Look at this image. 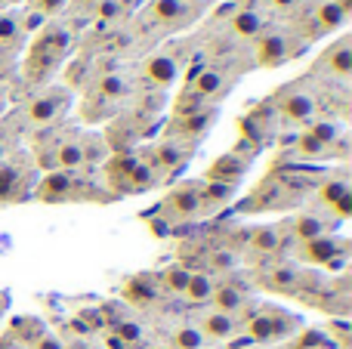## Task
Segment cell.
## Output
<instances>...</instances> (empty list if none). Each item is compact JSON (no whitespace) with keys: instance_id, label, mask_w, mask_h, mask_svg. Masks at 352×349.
Returning a JSON list of instances; mask_svg holds the SVG:
<instances>
[{"instance_id":"cell-23","label":"cell","mask_w":352,"mask_h":349,"mask_svg":"<svg viewBox=\"0 0 352 349\" xmlns=\"http://www.w3.org/2000/svg\"><path fill=\"white\" fill-rule=\"evenodd\" d=\"M248 303V297H244L241 288H235V284H217L213 288V297H210V306L219 309V313H229L235 315L238 309Z\"/></svg>"},{"instance_id":"cell-20","label":"cell","mask_w":352,"mask_h":349,"mask_svg":"<svg viewBox=\"0 0 352 349\" xmlns=\"http://www.w3.org/2000/svg\"><path fill=\"white\" fill-rule=\"evenodd\" d=\"M229 31L238 41H256L263 34V16L256 10H238L229 19Z\"/></svg>"},{"instance_id":"cell-33","label":"cell","mask_w":352,"mask_h":349,"mask_svg":"<svg viewBox=\"0 0 352 349\" xmlns=\"http://www.w3.org/2000/svg\"><path fill=\"white\" fill-rule=\"evenodd\" d=\"M12 334H16V337L28 346V344H34V340L43 334V325H41V319H16V322H12Z\"/></svg>"},{"instance_id":"cell-5","label":"cell","mask_w":352,"mask_h":349,"mask_svg":"<svg viewBox=\"0 0 352 349\" xmlns=\"http://www.w3.org/2000/svg\"><path fill=\"white\" fill-rule=\"evenodd\" d=\"M25 195H31V170L25 167V161L6 158L0 164V204L22 201Z\"/></svg>"},{"instance_id":"cell-13","label":"cell","mask_w":352,"mask_h":349,"mask_svg":"<svg viewBox=\"0 0 352 349\" xmlns=\"http://www.w3.org/2000/svg\"><path fill=\"white\" fill-rule=\"evenodd\" d=\"M291 59V43L285 34H260L256 37V62L263 68H278Z\"/></svg>"},{"instance_id":"cell-32","label":"cell","mask_w":352,"mask_h":349,"mask_svg":"<svg viewBox=\"0 0 352 349\" xmlns=\"http://www.w3.org/2000/svg\"><path fill=\"white\" fill-rule=\"evenodd\" d=\"M309 136H316L322 146H334L337 139H340V127H337L334 121H309V130H306Z\"/></svg>"},{"instance_id":"cell-18","label":"cell","mask_w":352,"mask_h":349,"mask_svg":"<svg viewBox=\"0 0 352 349\" xmlns=\"http://www.w3.org/2000/svg\"><path fill=\"white\" fill-rule=\"evenodd\" d=\"M322 65L328 68V74H334V78H343V80L349 78L352 74V43H349V37H340L334 47L324 49Z\"/></svg>"},{"instance_id":"cell-40","label":"cell","mask_w":352,"mask_h":349,"mask_svg":"<svg viewBox=\"0 0 352 349\" xmlns=\"http://www.w3.org/2000/svg\"><path fill=\"white\" fill-rule=\"evenodd\" d=\"M269 3H272V10H294L297 0H269Z\"/></svg>"},{"instance_id":"cell-31","label":"cell","mask_w":352,"mask_h":349,"mask_svg":"<svg viewBox=\"0 0 352 349\" xmlns=\"http://www.w3.org/2000/svg\"><path fill=\"white\" fill-rule=\"evenodd\" d=\"M19 34H22V19H19V12H12V10L0 12V47L16 43Z\"/></svg>"},{"instance_id":"cell-1","label":"cell","mask_w":352,"mask_h":349,"mask_svg":"<svg viewBox=\"0 0 352 349\" xmlns=\"http://www.w3.org/2000/svg\"><path fill=\"white\" fill-rule=\"evenodd\" d=\"M72 49V34L59 25H50L31 41L28 53H25V80L28 84H43L56 74V68L62 65V59Z\"/></svg>"},{"instance_id":"cell-35","label":"cell","mask_w":352,"mask_h":349,"mask_svg":"<svg viewBox=\"0 0 352 349\" xmlns=\"http://www.w3.org/2000/svg\"><path fill=\"white\" fill-rule=\"evenodd\" d=\"M297 155L300 158H324V155H328V146H322V142L309 133H300L297 136Z\"/></svg>"},{"instance_id":"cell-41","label":"cell","mask_w":352,"mask_h":349,"mask_svg":"<svg viewBox=\"0 0 352 349\" xmlns=\"http://www.w3.org/2000/svg\"><path fill=\"white\" fill-rule=\"evenodd\" d=\"M6 306H10V294H6V291H0V315L6 313Z\"/></svg>"},{"instance_id":"cell-45","label":"cell","mask_w":352,"mask_h":349,"mask_svg":"<svg viewBox=\"0 0 352 349\" xmlns=\"http://www.w3.org/2000/svg\"><path fill=\"white\" fill-rule=\"evenodd\" d=\"M0 71H3V56H0Z\"/></svg>"},{"instance_id":"cell-2","label":"cell","mask_w":352,"mask_h":349,"mask_svg":"<svg viewBox=\"0 0 352 349\" xmlns=\"http://www.w3.org/2000/svg\"><path fill=\"white\" fill-rule=\"evenodd\" d=\"M297 328H300L297 315L285 313V309H275V306H263L260 313L244 325V334H248L256 346H263V344H275V340H287Z\"/></svg>"},{"instance_id":"cell-39","label":"cell","mask_w":352,"mask_h":349,"mask_svg":"<svg viewBox=\"0 0 352 349\" xmlns=\"http://www.w3.org/2000/svg\"><path fill=\"white\" fill-rule=\"evenodd\" d=\"M121 16V3L118 0H102L99 3V19H105V22H111V19Z\"/></svg>"},{"instance_id":"cell-14","label":"cell","mask_w":352,"mask_h":349,"mask_svg":"<svg viewBox=\"0 0 352 349\" xmlns=\"http://www.w3.org/2000/svg\"><path fill=\"white\" fill-rule=\"evenodd\" d=\"M195 16L188 0H152L148 3V19L158 25H188Z\"/></svg>"},{"instance_id":"cell-15","label":"cell","mask_w":352,"mask_h":349,"mask_svg":"<svg viewBox=\"0 0 352 349\" xmlns=\"http://www.w3.org/2000/svg\"><path fill=\"white\" fill-rule=\"evenodd\" d=\"M188 152L192 148H186V146H179V139H167V142H161V146H155V152H152V161L148 164L155 167L158 173H170V170H179V167H186V161H188Z\"/></svg>"},{"instance_id":"cell-46","label":"cell","mask_w":352,"mask_h":349,"mask_svg":"<svg viewBox=\"0 0 352 349\" xmlns=\"http://www.w3.org/2000/svg\"><path fill=\"white\" fill-rule=\"evenodd\" d=\"M250 349H263V346H250Z\"/></svg>"},{"instance_id":"cell-29","label":"cell","mask_w":352,"mask_h":349,"mask_svg":"<svg viewBox=\"0 0 352 349\" xmlns=\"http://www.w3.org/2000/svg\"><path fill=\"white\" fill-rule=\"evenodd\" d=\"M346 12L337 6V0H328V3H322L318 6V28L322 31H337V28H343L346 25Z\"/></svg>"},{"instance_id":"cell-21","label":"cell","mask_w":352,"mask_h":349,"mask_svg":"<svg viewBox=\"0 0 352 349\" xmlns=\"http://www.w3.org/2000/svg\"><path fill=\"white\" fill-rule=\"evenodd\" d=\"M300 282H303V275H300V269L294 263H278L269 269L266 275V288L269 291H278V294H294V291L300 288Z\"/></svg>"},{"instance_id":"cell-10","label":"cell","mask_w":352,"mask_h":349,"mask_svg":"<svg viewBox=\"0 0 352 349\" xmlns=\"http://www.w3.org/2000/svg\"><path fill=\"white\" fill-rule=\"evenodd\" d=\"M217 115L219 111L213 109V105H204L201 111H192V115L176 117V121L170 124V136L173 139H198V136H204L207 130L213 127Z\"/></svg>"},{"instance_id":"cell-26","label":"cell","mask_w":352,"mask_h":349,"mask_svg":"<svg viewBox=\"0 0 352 349\" xmlns=\"http://www.w3.org/2000/svg\"><path fill=\"white\" fill-rule=\"evenodd\" d=\"M250 251L256 254H278L281 251V229L278 226H260L250 235Z\"/></svg>"},{"instance_id":"cell-6","label":"cell","mask_w":352,"mask_h":349,"mask_svg":"<svg viewBox=\"0 0 352 349\" xmlns=\"http://www.w3.org/2000/svg\"><path fill=\"white\" fill-rule=\"evenodd\" d=\"M41 158H43V167H47V170L74 173L87 164V142L68 136V139H59L47 155H41Z\"/></svg>"},{"instance_id":"cell-9","label":"cell","mask_w":352,"mask_h":349,"mask_svg":"<svg viewBox=\"0 0 352 349\" xmlns=\"http://www.w3.org/2000/svg\"><path fill=\"white\" fill-rule=\"evenodd\" d=\"M195 328L201 331V337L204 340H232L238 334V322L235 315L229 313H219V309H204V313L198 315V319L192 322Z\"/></svg>"},{"instance_id":"cell-16","label":"cell","mask_w":352,"mask_h":349,"mask_svg":"<svg viewBox=\"0 0 352 349\" xmlns=\"http://www.w3.org/2000/svg\"><path fill=\"white\" fill-rule=\"evenodd\" d=\"M248 173V161L241 155H223L210 164L207 170V183H226V185H235L238 179Z\"/></svg>"},{"instance_id":"cell-43","label":"cell","mask_w":352,"mask_h":349,"mask_svg":"<svg viewBox=\"0 0 352 349\" xmlns=\"http://www.w3.org/2000/svg\"><path fill=\"white\" fill-rule=\"evenodd\" d=\"M6 115V102H3V99H0V117H3Z\"/></svg>"},{"instance_id":"cell-37","label":"cell","mask_w":352,"mask_h":349,"mask_svg":"<svg viewBox=\"0 0 352 349\" xmlns=\"http://www.w3.org/2000/svg\"><path fill=\"white\" fill-rule=\"evenodd\" d=\"M28 349H65V344H62V337H56V334L43 331L41 337L34 340V344H28Z\"/></svg>"},{"instance_id":"cell-36","label":"cell","mask_w":352,"mask_h":349,"mask_svg":"<svg viewBox=\"0 0 352 349\" xmlns=\"http://www.w3.org/2000/svg\"><path fill=\"white\" fill-rule=\"evenodd\" d=\"M235 266V254L229 251H213L210 254V272H226Z\"/></svg>"},{"instance_id":"cell-3","label":"cell","mask_w":352,"mask_h":349,"mask_svg":"<svg viewBox=\"0 0 352 349\" xmlns=\"http://www.w3.org/2000/svg\"><path fill=\"white\" fill-rule=\"evenodd\" d=\"M68 109H72V93H68L65 87H47L43 93L28 99V105H25V121H28L31 127H50V124L59 121Z\"/></svg>"},{"instance_id":"cell-17","label":"cell","mask_w":352,"mask_h":349,"mask_svg":"<svg viewBox=\"0 0 352 349\" xmlns=\"http://www.w3.org/2000/svg\"><path fill=\"white\" fill-rule=\"evenodd\" d=\"M142 74H146L148 84L155 87H170L176 78H179V65L170 59L167 53H155L146 59V65H142Z\"/></svg>"},{"instance_id":"cell-7","label":"cell","mask_w":352,"mask_h":349,"mask_svg":"<svg viewBox=\"0 0 352 349\" xmlns=\"http://www.w3.org/2000/svg\"><path fill=\"white\" fill-rule=\"evenodd\" d=\"M34 198L43 204L74 201L78 198V179H74V173H65V170H47L43 179L37 183Z\"/></svg>"},{"instance_id":"cell-11","label":"cell","mask_w":352,"mask_h":349,"mask_svg":"<svg viewBox=\"0 0 352 349\" xmlns=\"http://www.w3.org/2000/svg\"><path fill=\"white\" fill-rule=\"evenodd\" d=\"M229 90H232V80L226 78L223 71H217V68H201V71L192 78V84H188V93H195L201 102H207V99H219Z\"/></svg>"},{"instance_id":"cell-34","label":"cell","mask_w":352,"mask_h":349,"mask_svg":"<svg viewBox=\"0 0 352 349\" xmlns=\"http://www.w3.org/2000/svg\"><path fill=\"white\" fill-rule=\"evenodd\" d=\"M111 334H115V337L121 340L124 346H136V344H140V340H142V325H140V322H130V319H124V322H118V325H115V331H111Z\"/></svg>"},{"instance_id":"cell-4","label":"cell","mask_w":352,"mask_h":349,"mask_svg":"<svg viewBox=\"0 0 352 349\" xmlns=\"http://www.w3.org/2000/svg\"><path fill=\"white\" fill-rule=\"evenodd\" d=\"M164 214L170 216L173 223H186V220H195V216L204 214L201 207V183H182L176 189L167 192L164 198Z\"/></svg>"},{"instance_id":"cell-8","label":"cell","mask_w":352,"mask_h":349,"mask_svg":"<svg viewBox=\"0 0 352 349\" xmlns=\"http://www.w3.org/2000/svg\"><path fill=\"white\" fill-rule=\"evenodd\" d=\"M346 241L337 238V235H322V238H312L300 245V260L312 266H337L346 257Z\"/></svg>"},{"instance_id":"cell-27","label":"cell","mask_w":352,"mask_h":349,"mask_svg":"<svg viewBox=\"0 0 352 349\" xmlns=\"http://www.w3.org/2000/svg\"><path fill=\"white\" fill-rule=\"evenodd\" d=\"M130 93V80L124 74H105L96 84V96L99 99H124Z\"/></svg>"},{"instance_id":"cell-25","label":"cell","mask_w":352,"mask_h":349,"mask_svg":"<svg viewBox=\"0 0 352 349\" xmlns=\"http://www.w3.org/2000/svg\"><path fill=\"white\" fill-rule=\"evenodd\" d=\"M167 346H170V349H204L207 340L201 337V331L192 325V322H186V325H176L170 331Z\"/></svg>"},{"instance_id":"cell-30","label":"cell","mask_w":352,"mask_h":349,"mask_svg":"<svg viewBox=\"0 0 352 349\" xmlns=\"http://www.w3.org/2000/svg\"><path fill=\"white\" fill-rule=\"evenodd\" d=\"M346 195H349V185H346V179H340V177L324 179V183L318 185V201H322L324 207H334V204Z\"/></svg>"},{"instance_id":"cell-24","label":"cell","mask_w":352,"mask_h":349,"mask_svg":"<svg viewBox=\"0 0 352 349\" xmlns=\"http://www.w3.org/2000/svg\"><path fill=\"white\" fill-rule=\"evenodd\" d=\"M213 288H217V282H213L210 272H192V278H188L182 297H186L188 303H210Z\"/></svg>"},{"instance_id":"cell-28","label":"cell","mask_w":352,"mask_h":349,"mask_svg":"<svg viewBox=\"0 0 352 349\" xmlns=\"http://www.w3.org/2000/svg\"><path fill=\"white\" fill-rule=\"evenodd\" d=\"M158 278H161V284H164L170 294H182V291H186V284H188V278H192V269L173 263V266H167V269H161Z\"/></svg>"},{"instance_id":"cell-44","label":"cell","mask_w":352,"mask_h":349,"mask_svg":"<svg viewBox=\"0 0 352 349\" xmlns=\"http://www.w3.org/2000/svg\"><path fill=\"white\" fill-rule=\"evenodd\" d=\"M152 349H170V346H167V344H164V346H152Z\"/></svg>"},{"instance_id":"cell-12","label":"cell","mask_w":352,"mask_h":349,"mask_svg":"<svg viewBox=\"0 0 352 349\" xmlns=\"http://www.w3.org/2000/svg\"><path fill=\"white\" fill-rule=\"evenodd\" d=\"M278 115L291 124H309L316 117V99L303 90H291L278 99Z\"/></svg>"},{"instance_id":"cell-38","label":"cell","mask_w":352,"mask_h":349,"mask_svg":"<svg viewBox=\"0 0 352 349\" xmlns=\"http://www.w3.org/2000/svg\"><path fill=\"white\" fill-rule=\"evenodd\" d=\"M31 3H34V10L41 16H53V12H59L65 6V0H31Z\"/></svg>"},{"instance_id":"cell-19","label":"cell","mask_w":352,"mask_h":349,"mask_svg":"<svg viewBox=\"0 0 352 349\" xmlns=\"http://www.w3.org/2000/svg\"><path fill=\"white\" fill-rule=\"evenodd\" d=\"M121 297L130 303V306H148V303H155V297H158V284H155L148 275H133L124 282Z\"/></svg>"},{"instance_id":"cell-42","label":"cell","mask_w":352,"mask_h":349,"mask_svg":"<svg viewBox=\"0 0 352 349\" xmlns=\"http://www.w3.org/2000/svg\"><path fill=\"white\" fill-rule=\"evenodd\" d=\"M6 158H10V146H6V142L3 139H0V164H3V161Z\"/></svg>"},{"instance_id":"cell-22","label":"cell","mask_w":352,"mask_h":349,"mask_svg":"<svg viewBox=\"0 0 352 349\" xmlns=\"http://www.w3.org/2000/svg\"><path fill=\"white\" fill-rule=\"evenodd\" d=\"M331 229L334 226H328V223L316 214H300L291 220V232L300 245H303V241H312V238H322V235H331Z\"/></svg>"}]
</instances>
